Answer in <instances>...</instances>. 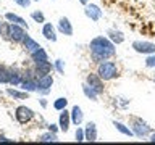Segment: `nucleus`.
Masks as SVG:
<instances>
[{
    "instance_id": "20e7f679",
    "label": "nucleus",
    "mask_w": 155,
    "mask_h": 145,
    "mask_svg": "<svg viewBox=\"0 0 155 145\" xmlns=\"http://www.w3.org/2000/svg\"><path fill=\"white\" fill-rule=\"evenodd\" d=\"M129 126H131V129H133L134 135L139 137V139L149 137V135L153 132V129L150 127V124L147 123V121H144L142 118H139V116H131L129 118Z\"/></svg>"
},
{
    "instance_id": "bb28decb",
    "label": "nucleus",
    "mask_w": 155,
    "mask_h": 145,
    "mask_svg": "<svg viewBox=\"0 0 155 145\" xmlns=\"http://www.w3.org/2000/svg\"><path fill=\"white\" fill-rule=\"evenodd\" d=\"M31 18H32L36 23H39V24H44V23H45V14H44L41 10H36V11H32V13H31Z\"/></svg>"
},
{
    "instance_id": "a211bd4d",
    "label": "nucleus",
    "mask_w": 155,
    "mask_h": 145,
    "mask_svg": "<svg viewBox=\"0 0 155 145\" xmlns=\"http://www.w3.org/2000/svg\"><path fill=\"white\" fill-rule=\"evenodd\" d=\"M82 119H84V113H82L81 106L79 105H74L71 108V123L74 126H79L82 123Z\"/></svg>"
},
{
    "instance_id": "423d86ee",
    "label": "nucleus",
    "mask_w": 155,
    "mask_h": 145,
    "mask_svg": "<svg viewBox=\"0 0 155 145\" xmlns=\"http://www.w3.org/2000/svg\"><path fill=\"white\" fill-rule=\"evenodd\" d=\"M86 82H87V84H89L99 95H102V94L105 92V85H104L105 81L102 79V77L97 74V72H89V74L86 76Z\"/></svg>"
},
{
    "instance_id": "7ed1b4c3",
    "label": "nucleus",
    "mask_w": 155,
    "mask_h": 145,
    "mask_svg": "<svg viewBox=\"0 0 155 145\" xmlns=\"http://www.w3.org/2000/svg\"><path fill=\"white\" fill-rule=\"evenodd\" d=\"M97 74H99L104 81H113L120 76V68L116 65V61H100L97 63Z\"/></svg>"
},
{
    "instance_id": "b1692460",
    "label": "nucleus",
    "mask_w": 155,
    "mask_h": 145,
    "mask_svg": "<svg viewBox=\"0 0 155 145\" xmlns=\"http://www.w3.org/2000/svg\"><path fill=\"white\" fill-rule=\"evenodd\" d=\"M10 82V66L0 65V84H8Z\"/></svg>"
},
{
    "instance_id": "2f4dec72",
    "label": "nucleus",
    "mask_w": 155,
    "mask_h": 145,
    "mask_svg": "<svg viewBox=\"0 0 155 145\" xmlns=\"http://www.w3.org/2000/svg\"><path fill=\"white\" fill-rule=\"evenodd\" d=\"M0 142H12L8 137H5V135H0Z\"/></svg>"
},
{
    "instance_id": "393cba45",
    "label": "nucleus",
    "mask_w": 155,
    "mask_h": 145,
    "mask_svg": "<svg viewBox=\"0 0 155 145\" xmlns=\"http://www.w3.org/2000/svg\"><path fill=\"white\" fill-rule=\"evenodd\" d=\"M37 140H39V142H57V140H58V135H57L55 132H52V130H48V132L39 135Z\"/></svg>"
},
{
    "instance_id": "6ab92c4d",
    "label": "nucleus",
    "mask_w": 155,
    "mask_h": 145,
    "mask_svg": "<svg viewBox=\"0 0 155 145\" xmlns=\"http://www.w3.org/2000/svg\"><path fill=\"white\" fill-rule=\"evenodd\" d=\"M31 61L34 63V65H37V63H42V61H47L48 60V55H47V52L44 50V47H41L39 50H36V52H32L31 55Z\"/></svg>"
},
{
    "instance_id": "c9c22d12",
    "label": "nucleus",
    "mask_w": 155,
    "mask_h": 145,
    "mask_svg": "<svg viewBox=\"0 0 155 145\" xmlns=\"http://www.w3.org/2000/svg\"><path fill=\"white\" fill-rule=\"evenodd\" d=\"M2 27H3V24L0 23V36H2Z\"/></svg>"
},
{
    "instance_id": "0eeeda50",
    "label": "nucleus",
    "mask_w": 155,
    "mask_h": 145,
    "mask_svg": "<svg viewBox=\"0 0 155 145\" xmlns=\"http://www.w3.org/2000/svg\"><path fill=\"white\" fill-rule=\"evenodd\" d=\"M52 85H53V77L52 74H45V76H41L37 81V92L41 95H48L52 90Z\"/></svg>"
},
{
    "instance_id": "f03ea898",
    "label": "nucleus",
    "mask_w": 155,
    "mask_h": 145,
    "mask_svg": "<svg viewBox=\"0 0 155 145\" xmlns=\"http://www.w3.org/2000/svg\"><path fill=\"white\" fill-rule=\"evenodd\" d=\"M28 29H24L23 26L19 24H15V23H5L3 27H2V36L7 39V40L13 42V44H21L23 39L26 37V32Z\"/></svg>"
},
{
    "instance_id": "1a4fd4ad",
    "label": "nucleus",
    "mask_w": 155,
    "mask_h": 145,
    "mask_svg": "<svg viewBox=\"0 0 155 145\" xmlns=\"http://www.w3.org/2000/svg\"><path fill=\"white\" fill-rule=\"evenodd\" d=\"M133 48H134V52L142 53V55H153L155 53V44L145 42V40H134Z\"/></svg>"
},
{
    "instance_id": "f3484780",
    "label": "nucleus",
    "mask_w": 155,
    "mask_h": 145,
    "mask_svg": "<svg viewBox=\"0 0 155 145\" xmlns=\"http://www.w3.org/2000/svg\"><path fill=\"white\" fill-rule=\"evenodd\" d=\"M107 37H108L115 45H120V44L124 42V34L121 31H118V29H108V31H107Z\"/></svg>"
},
{
    "instance_id": "9b49d317",
    "label": "nucleus",
    "mask_w": 155,
    "mask_h": 145,
    "mask_svg": "<svg viewBox=\"0 0 155 145\" xmlns=\"http://www.w3.org/2000/svg\"><path fill=\"white\" fill-rule=\"evenodd\" d=\"M57 29H58V32L65 34V36H68V37H71L73 32H74L73 31V24L70 21V18H66V16H61L60 19H58Z\"/></svg>"
},
{
    "instance_id": "aec40b11",
    "label": "nucleus",
    "mask_w": 155,
    "mask_h": 145,
    "mask_svg": "<svg viewBox=\"0 0 155 145\" xmlns=\"http://www.w3.org/2000/svg\"><path fill=\"white\" fill-rule=\"evenodd\" d=\"M5 19H7V21H10V23L19 24V26H23V27H26V29L29 27V26H28V23H26V19L21 18V16H18V14H15V13H12V11L5 13Z\"/></svg>"
},
{
    "instance_id": "4c0bfd02",
    "label": "nucleus",
    "mask_w": 155,
    "mask_h": 145,
    "mask_svg": "<svg viewBox=\"0 0 155 145\" xmlns=\"http://www.w3.org/2000/svg\"><path fill=\"white\" fill-rule=\"evenodd\" d=\"M34 2H39V0H34Z\"/></svg>"
},
{
    "instance_id": "ddd939ff",
    "label": "nucleus",
    "mask_w": 155,
    "mask_h": 145,
    "mask_svg": "<svg viewBox=\"0 0 155 145\" xmlns=\"http://www.w3.org/2000/svg\"><path fill=\"white\" fill-rule=\"evenodd\" d=\"M23 81V69H19L18 66H10V85H19Z\"/></svg>"
},
{
    "instance_id": "f8f14e48",
    "label": "nucleus",
    "mask_w": 155,
    "mask_h": 145,
    "mask_svg": "<svg viewBox=\"0 0 155 145\" xmlns=\"http://www.w3.org/2000/svg\"><path fill=\"white\" fill-rule=\"evenodd\" d=\"M34 71H36V74L37 77H41V76H45V74H50V72L55 69V66L52 65V61H42V63H37V65H34Z\"/></svg>"
},
{
    "instance_id": "5701e85b",
    "label": "nucleus",
    "mask_w": 155,
    "mask_h": 145,
    "mask_svg": "<svg viewBox=\"0 0 155 145\" xmlns=\"http://www.w3.org/2000/svg\"><path fill=\"white\" fill-rule=\"evenodd\" d=\"M82 92H84V95H86L89 100H92V102H97V98H99V94H97V92L92 89V87L87 84V82H84V84H82Z\"/></svg>"
},
{
    "instance_id": "f704fd0d",
    "label": "nucleus",
    "mask_w": 155,
    "mask_h": 145,
    "mask_svg": "<svg viewBox=\"0 0 155 145\" xmlns=\"http://www.w3.org/2000/svg\"><path fill=\"white\" fill-rule=\"evenodd\" d=\"M79 2H81L82 5H87V3H89V2H91V0H79Z\"/></svg>"
},
{
    "instance_id": "e433bc0d",
    "label": "nucleus",
    "mask_w": 155,
    "mask_h": 145,
    "mask_svg": "<svg viewBox=\"0 0 155 145\" xmlns=\"http://www.w3.org/2000/svg\"><path fill=\"white\" fill-rule=\"evenodd\" d=\"M153 82H155V74H153Z\"/></svg>"
},
{
    "instance_id": "58836bf2",
    "label": "nucleus",
    "mask_w": 155,
    "mask_h": 145,
    "mask_svg": "<svg viewBox=\"0 0 155 145\" xmlns=\"http://www.w3.org/2000/svg\"><path fill=\"white\" fill-rule=\"evenodd\" d=\"M0 94H2V92H0Z\"/></svg>"
},
{
    "instance_id": "c756f323",
    "label": "nucleus",
    "mask_w": 155,
    "mask_h": 145,
    "mask_svg": "<svg viewBox=\"0 0 155 145\" xmlns=\"http://www.w3.org/2000/svg\"><path fill=\"white\" fill-rule=\"evenodd\" d=\"M13 2H15V3H18L21 8H28L29 5H31L32 0H13Z\"/></svg>"
},
{
    "instance_id": "473e14b6",
    "label": "nucleus",
    "mask_w": 155,
    "mask_h": 145,
    "mask_svg": "<svg viewBox=\"0 0 155 145\" xmlns=\"http://www.w3.org/2000/svg\"><path fill=\"white\" fill-rule=\"evenodd\" d=\"M149 137H150V139H149L150 142H155V130H153V132H152V134L149 135Z\"/></svg>"
},
{
    "instance_id": "412c9836",
    "label": "nucleus",
    "mask_w": 155,
    "mask_h": 145,
    "mask_svg": "<svg viewBox=\"0 0 155 145\" xmlns=\"http://www.w3.org/2000/svg\"><path fill=\"white\" fill-rule=\"evenodd\" d=\"M7 95H10V97H13L15 100H26L28 97H29V92H26V90H16V89H12V87H8L7 90Z\"/></svg>"
},
{
    "instance_id": "6e6552de",
    "label": "nucleus",
    "mask_w": 155,
    "mask_h": 145,
    "mask_svg": "<svg viewBox=\"0 0 155 145\" xmlns=\"http://www.w3.org/2000/svg\"><path fill=\"white\" fill-rule=\"evenodd\" d=\"M84 14L91 19V21H100L102 16H104V11H102V8L99 5L89 2L87 5H84Z\"/></svg>"
},
{
    "instance_id": "f257e3e1",
    "label": "nucleus",
    "mask_w": 155,
    "mask_h": 145,
    "mask_svg": "<svg viewBox=\"0 0 155 145\" xmlns=\"http://www.w3.org/2000/svg\"><path fill=\"white\" fill-rule=\"evenodd\" d=\"M89 52H91V60L95 65L100 61L110 60V58H113L116 55L115 44L105 36H97L92 39L89 44Z\"/></svg>"
},
{
    "instance_id": "4468645a",
    "label": "nucleus",
    "mask_w": 155,
    "mask_h": 145,
    "mask_svg": "<svg viewBox=\"0 0 155 145\" xmlns=\"http://www.w3.org/2000/svg\"><path fill=\"white\" fill-rule=\"evenodd\" d=\"M42 36L47 39L48 42H57V31H55V27H53V24L52 23H44V26H42Z\"/></svg>"
},
{
    "instance_id": "7c9ffc66",
    "label": "nucleus",
    "mask_w": 155,
    "mask_h": 145,
    "mask_svg": "<svg viewBox=\"0 0 155 145\" xmlns=\"http://www.w3.org/2000/svg\"><path fill=\"white\" fill-rule=\"evenodd\" d=\"M57 126H58V124H48L47 127H48V130H52V132H55V134H57V132H58V129H60V127H57Z\"/></svg>"
},
{
    "instance_id": "9d476101",
    "label": "nucleus",
    "mask_w": 155,
    "mask_h": 145,
    "mask_svg": "<svg viewBox=\"0 0 155 145\" xmlns=\"http://www.w3.org/2000/svg\"><path fill=\"white\" fill-rule=\"evenodd\" d=\"M71 111H68L66 108L60 111V116H58V127H60L61 132H68L70 130V126H71Z\"/></svg>"
},
{
    "instance_id": "c85d7f7f",
    "label": "nucleus",
    "mask_w": 155,
    "mask_h": 145,
    "mask_svg": "<svg viewBox=\"0 0 155 145\" xmlns=\"http://www.w3.org/2000/svg\"><path fill=\"white\" fill-rule=\"evenodd\" d=\"M74 137H76V142H84V140H86L84 129H82V127H78V129H76V134H74Z\"/></svg>"
},
{
    "instance_id": "72a5a7b5",
    "label": "nucleus",
    "mask_w": 155,
    "mask_h": 145,
    "mask_svg": "<svg viewBox=\"0 0 155 145\" xmlns=\"http://www.w3.org/2000/svg\"><path fill=\"white\" fill-rule=\"evenodd\" d=\"M39 102H41V105L44 106V108H45V106H47V100H45V98H41Z\"/></svg>"
},
{
    "instance_id": "a878e982",
    "label": "nucleus",
    "mask_w": 155,
    "mask_h": 145,
    "mask_svg": "<svg viewBox=\"0 0 155 145\" xmlns=\"http://www.w3.org/2000/svg\"><path fill=\"white\" fill-rule=\"evenodd\" d=\"M66 105H68V98H65V97H60V98H57L55 102H53V108H55L57 111L65 110Z\"/></svg>"
},
{
    "instance_id": "39448f33",
    "label": "nucleus",
    "mask_w": 155,
    "mask_h": 145,
    "mask_svg": "<svg viewBox=\"0 0 155 145\" xmlns=\"http://www.w3.org/2000/svg\"><path fill=\"white\" fill-rule=\"evenodd\" d=\"M34 116H36V113L26 105H19V106H16V110H15V118H16V121L19 124L31 123L34 119Z\"/></svg>"
},
{
    "instance_id": "4be33fe9",
    "label": "nucleus",
    "mask_w": 155,
    "mask_h": 145,
    "mask_svg": "<svg viewBox=\"0 0 155 145\" xmlns=\"http://www.w3.org/2000/svg\"><path fill=\"white\" fill-rule=\"evenodd\" d=\"M113 126H115V129L118 130V132H121L123 135H128V137H133L134 132H133V129L129 127V126H126L123 123H120V121H113Z\"/></svg>"
},
{
    "instance_id": "cd10ccee",
    "label": "nucleus",
    "mask_w": 155,
    "mask_h": 145,
    "mask_svg": "<svg viewBox=\"0 0 155 145\" xmlns=\"http://www.w3.org/2000/svg\"><path fill=\"white\" fill-rule=\"evenodd\" d=\"M63 60H60V58H58V60H55V63H53V66H55V69L58 71V74H65V68H63Z\"/></svg>"
},
{
    "instance_id": "2eb2a0df",
    "label": "nucleus",
    "mask_w": 155,
    "mask_h": 145,
    "mask_svg": "<svg viewBox=\"0 0 155 145\" xmlns=\"http://www.w3.org/2000/svg\"><path fill=\"white\" fill-rule=\"evenodd\" d=\"M84 134H86V140L87 142H95L97 140V124L94 121H89L84 127Z\"/></svg>"
},
{
    "instance_id": "dca6fc26",
    "label": "nucleus",
    "mask_w": 155,
    "mask_h": 145,
    "mask_svg": "<svg viewBox=\"0 0 155 145\" xmlns=\"http://www.w3.org/2000/svg\"><path fill=\"white\" fill-rule=\"evenodd\" d=\"M23 47H24V50H26L29 55H31L32 52H36V50H39V48H41V45H39V42H36L34 40V39L31 37V36H28L26 34V37L23 39Z\"/></svg>"
}]
</instances>
